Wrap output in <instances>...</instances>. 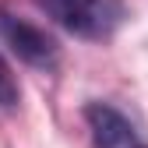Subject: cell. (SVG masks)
Returning a JSON list of instances; mask_svg holds the SVG:
<instances>
[{"label":"cell","instance_id":"7a4b0ae2","mask_svg":"<svg viewBox=\"0 0 148 148\" xmlns=\"http://www.w3.org/2000/svg\"><path fill=\"white\" fill-rule=\"evenodd\" d=\"M0 39L11 46V53H18L32 67H53L60 57V46L49 32H42L39 25L25 21V18H14L7 11H0Z\"/></svg>","mask_w":148,"mask_h":148},{"label":"cell","instance_id":"277c9868","mask_svg":"<svg viewBox=\"0 0 148 148\" xmlns=\"http://www.w3.org/2000/svg\"><path fill=\"white\" fill-rule=\"evenodd\" d=\"M18 102H21V88H18V78H14L11 64L4 60V53H0V116L14 113Z\"/></svg>","mask_w":148,"mask_h":148},{"label":"cell","instance_id":"6da1fadb","mask_svg":"<svg viewBox=\"0 0 148 148\" xmlns=\"http://www.w3.org/2000/svg\"><path fill=\"white\" fill-rule=\"evenodd\" d=\"M46 11L81 39H109L123 21V0H46Z\"/></svg>","mask_w":148,"mask_h":148},{"label":"cell","instance_id":"3957f363","mask_svg":"<svg viewBox=\"0 0 148 148\" xmlns=\"http://www.w3.org/2000/svg\"><path fill=\"white\" fill-rule=\"evenodd\" d=\"M85 123L92 131L95 148H148L141 131L109 102H88L85 106Z\"/></svg>","mask_w":148,"mask_h":148}]
</instances>
